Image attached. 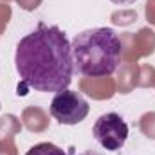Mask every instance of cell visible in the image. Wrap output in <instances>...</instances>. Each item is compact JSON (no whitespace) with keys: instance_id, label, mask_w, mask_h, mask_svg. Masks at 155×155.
<instances>
[{"instance_id":"obj_5","label":"cell","mask_w":155,"mask_h":155,"mask_svg":"<svg viewBox=\"0 0 155 155\" xmlns=\"http://www.w3.org/2000/svg\"><path fill=\"white\" fill-rule=\"evenodd\" d=\"M25 155H67V153L52 143H38L33 148H29Z\"/></svg>"},{"instance_id":"obj_1","label":"cell","mask_w":155,"mask_h":155,"mask_svg":"<svg viewBox=\"0 0 155 155\" xmlns=\"http://www.w3.org/2000/svg\"><path fill=\"white\" fill-rule=\"evenodd\" d=\"M15 67L24 85L38 92L58 94L72 81V45L60 27L40 24L18 41Z\"/></svg>"},{"instance_id":"obj_6","label":"cell","mask_w":155,"mask_h":155,"mask_svg":"<svg viewBox=\"0 0 155 155\" xmlns=\"http://www.w3.org/2000/svg\"><path fill=\"white\" fill-rule=\"evenodd\" d=\"M110 2H114V4H119V5H124V4H134L135 0H110Z\"/></svg>"},{"instance_id":"obj_4","label":"cell","mask_w":155,"mask_h":155,"mask_svg":"<svg viewBox=\"0 0 155 155\" xmlns=\"http://www.w3.org/2000/svg\"><path fill=\"white\" fill-rule=\"evenodd\" d=\"M51 116L61 124H78L88 116V103L76 90H61L51 101Z\"/></svg>"},{"instance_id":"obj_3","label":"cell","mask_w":155,"mask_h":155,"mask_svg":"<svg viewBox=\"0 0 155 155\" xmlns=\"http://www.w3.org/2000/svg\"><path fill=\"white\" fill-rule=\"evenodd\" d=\"M92 135L107 152H119L128 139V124L119 114L108 112L96 119Z\"/></svg>"},{"instance_id":"obj_7","label":"cell","mask_w":155,"mask_h":155,"mask_svg":"<svg viewBox=\"0 0 155 155\" xmlns=\"http://www.w3.org/2000/svg\"><path fill=\"white\" fill-rule=\"evenodd\" d=\"M78 155H97V153H92V152H85V153H78Z\"/></svg>"},{"instance_id":"obj_2","label":"cell","mask_w":155,"mask_h":155,"mask_svg":"<svg viewBox=\"0 0 155 155\" xmlns=\"http://www.w3.org/2000/svg\"><path fill=\"white\" fill-rule=\"evenodd\" d=\"M74 71L85 78H105L116 72L121 61V40L110 27L87 29L74 36Z\"/></svg>"}]
</instances>
